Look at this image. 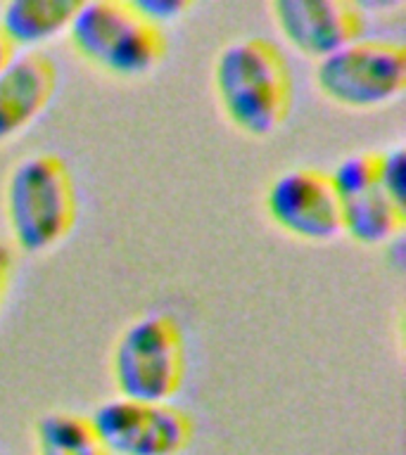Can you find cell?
<instances>
[{
  "label": "cell",
  "instance_id": "obj_7",
  "mask_svg": "<svg viewBox=\"0 0 406 455\" xmlns=\"http://www.w3.org/2000/svg\"><path fill=\"white\" fill-rule=\"evenodd\" d=\"M330 180L340 206L342 233L356 244L378 247L402 233L406 209L394 204L380 185L376 152H361L342 159L330 171Z\"/></svg>",
  "mask_w": 406,
  "mask_h": 455
},
{
  "label": "cell",
  "instance_id": "obj_14",
  "mask_svg": "<svg viewBox=\"0 0 406 455\" xmlns=\"http://www.w3.org/2000/svg\"><path fill=\"white\" fill-rule=\"evenodd\" d=\"M134 5L159 28L191 10V3L185 0H134Z\"/></svg>",
  "mask_w": 406,
  "mask_h": 455
},
{
  "label": "cell",
  "instance_id": "obj_10",
  "mask_svg": "<svg viewBox=\"0 0 406 455\" xmlns=\"http://www.w3.org/2000/svg\"><path fill=\"white\" fill-rule=\"evenodd\" d=\"M57 67L41 50H21L0 71V142L21 133L50 105Z\"/></svg>",
  "mask_w": 406,
  "mask_h": 455
},
{
  "label": "cell",
  "instance_id": "obj_16",
  "mask_svg": "<svg viewBox=\"0 0 406 455\" xmlns=\"http://www.w3.org/2000/svg\"><path fill=\"white\" fill-rule=\"evenodd\" d=\"M17 52H20V50H14V45L7 41V36L3 34V28H0V71L5 69L7 64H10V60H12Z\"/></svg>",
  "mask_w": 406,
  "mask_h": 455
},
{
  "label": "cell",
  "instance_id": "obj_5",
  "mask_svg": "<svg viewBox=\"0 0 406 455\" xmlns=\"http://www.w3.org/2000/svg\"><path fill=\"white\" fill-rule=\"evenodd\" d=\"M313 81L321 95L347 109H376L406 88L404 45L359 38L316 62Z\"/></svg>",
  "mask_w": 406,
  "mask_h": 455
},
{
  "label": "cell",
  "instance_id": "obj_4",
  "mask_svg": "<svg viewBox=\"0 0 406 455\" xmlns=\"http://www.w3.org/2000/svg\"><path fill=\"white\" fill-rule=\"evenodd\" d=\"M110 372L121 398L169 403L185 377V341L176 320L145 313L128 323L114 341Z\"/></svg>",
  "mask_w": 406,
  "mask_h": 455
},
{
  "label": "cell",
  "instance_id": "obj_13",
  "mask_svg": "<svg viewBox=\"0 0 406 455\" xmlns=\"http://www.w3.org/2000/svg\"><path fill=\"white\" fill-rule=\"evenodd\" d=\"M378 178L392 202L406 209V159L404 148H392L385 152H376Z\"/></svg>",
  "mask_w": 406,
  "mask_h": 455
},
{
  "label": "cell",
  "instance_id": "obj_15",
  "mask_svg": "<svg viewBox=\"0 0 406 455\" xmlns=\"http://www.w3.org/2000/svg\"><path fill=\"white\" fill-rule=\"evenodd\" d=\"M10 251H7L3 244H0V301L5 297V290H7V280H10Z\"/></svg>",
  "mask_w": 406,
  "mask_h": 455
},
{
  "label": "cell",
  "instance_id": "obj_12",
  "mask_svg": "<svg viewBox=\"0 0 406 455\" xmlns=\"http://www.w3.org/2000/svg\"><path fill=\"white\" fill-rule=\"evenodd\" d=\"M36 455H107L88 418L77 412H45L34 429Z\"/></svg>",
  "mask_w": 406,
  "mask_h": 455
},
{
  "label": "cell",
  "instance_id": "obj_1",
  "mask_svg": "<svg viewBox=\"0 0 406 455\" xmlns=\"http://www.w3.org/2000/svg\"><path fill=\"white\" fill-rule=\"evenodd\" d=\"M221 112L249 138H269L292 105V74L283 52L266 38H238L214 62Z\"/></svg>",
  "mask_w": 406,
  "mask_h": 455
},
{
  "label": "cell",
  "instance_id": "obj_11",
  "mask_svg": "<svg viewBox=\"0 0 406 455\" xmlns=\"http://www.w3.org/2000/svg\"><path fill=\"white\" fill-rule=\"evenodd\" d=\"M77 0H10L0 10V28L14 50H36L69 27Z\"/></svg>",
  "mask_w": 406,
  "mask_h": 455
},
{
  "label": "cell",
  "instance_id": "obj_2",
  "mask_svg": "<svg viewBox=\"0 0 406 455\" xmlns=\"http://www.w3.org/2000/svg\"><path fill=\"white\" fill-rule=\"evenodd\" d=\"M77 213V183L64 159L36 152L14 164L5 183V219L21 251L55 247L71 233Z\"/></svg>",
  "mask_w": 406,
  "mask_h": 455
},
{
  "label": "cell",
  "instance_id": "obj_9",
  "mask_svg": "<svg viewBox=\"0 0 406 455\" xmlns=\"http://www.w3.org/2000/svg\"><path fill=\"white\" fill-rule=\"evenodd\" d=\"M271 14L292 48L312 60H323L363 38L361 7L347 0H276Z\"/></svg>",
  "mask_w": 406,
  "mask_h": 455
},
{
  "label": "cell",
  "instance_id": "obj_8",
  "mask_svg": "<svg viewBox=\"0 0 406 455\" xmlns=\"http://www.w3.org/2000/svg\"><path fill=\"white\" fill-rule=\"evenodd\" d=\"M264 209L285 235L304 242H328L342 233L340 206L330 173L290 169L269 185Z\"/></svg>",
  "mask_w": 406,
  "mask_h": 455
},
{
  "label": "cell",
  "instance_id": "obj_6",
  "mask_svg": "<svg viewBox=\"0 0 406 455\" xmlns=\"http://www.w3.org/2000/svg\"><path fill=\"white\" fill-rule=\"evenodd\" d=\"M107 455H181L192 439L191 415L171 403L112 398L88 418Z\"/></svg>",
  "mask_w": 406,
  "mask_h": 455
},
{
  "label": "cell",
  "instance_id": "obj_3",
  "mask_svg": "<svg viewBox=\"0 0 406 455\" xmlns=\"http://www.w3.org/2000/svg\"><path fill=\"white\" fill-rule=\"evenodd\" d=\"M67 36L84 62L121 78L145 76L166 52L164 31L134 5V0L78 3Z\"/></svg>",
  "mask_w": 406,
  "mask_h": 455
}]
</instances>
